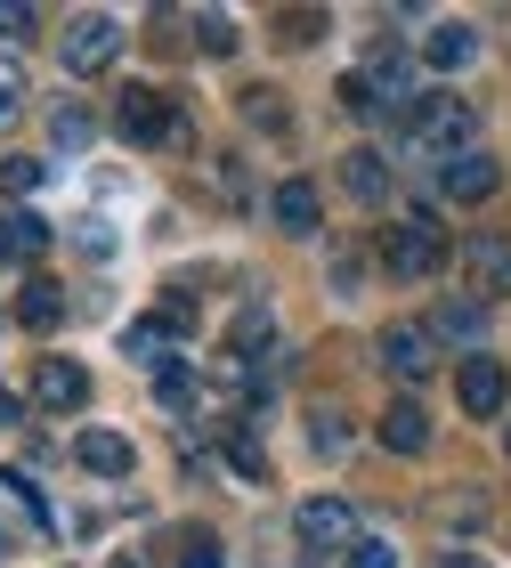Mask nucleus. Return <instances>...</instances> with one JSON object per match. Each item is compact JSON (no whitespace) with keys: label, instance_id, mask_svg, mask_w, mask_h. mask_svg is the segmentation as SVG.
<instances>
[{"label":"nucleus","instance_id":"obj_16","mask_svg":"<svg viewBox=\"0 0 511 568\" xmlns=\"http://www.w3.org/2000/svg\"><path fill=\"white\" fill-rule=\"evenodd\" d=\"M0 252H9V261H41L49 252V220L41 212H9L0 220Z\"/></svg>","mask_w":511,"mask_h":568},{"label":"nucleus","instance_id":"obj_29","mask_svg":"<svg viewBox=\"0 0 511 568\" xmlns=\"http://www.w3.org/2000/svg\"><path fill=\"white\" fill-rule=\"evenodd\" d=\"M341 423H349V415H334V406L317 415V430H309V438H317V455H341V447H349V430H341Z\"/></svg>","mask_w":511,"mask_h":568},{"label":"nucleus","instance_id":"obj_20","mask_svg":"<svg viewBox=\"0 0 511 568\" xmlns=\"http://www.w3.org/2000/svg\"><path fill=\"white\" fill-rule=\"evenodd\" d=\"M341 568H398V545L390 536H357V545L341 552Z\"/></svg>","mask_w":511,"mask_h":568},{"label":"nucleus","instance_id":"obj_4","mask_svg":"<svg viewBox=\"0 0 511 568\" xmlns=\"http://www.w3.org/2000/svg\"><path fill=\"white\" fill-rule=\"evenodd\" d=\"M293 536H300V552H349L357 545V511L341 496H309L293 511Z\"/></svg>","mask_w":511,"mask_h":568},{"label":"nucleus","instance_id":"obj_18","mask_svg":"<svg viewBox=\"0 0 511 568\" xmlns=\"http://www.w3.org/2000/svg\"><path fill=\"white\" fill-rule=\"evenodd\" d=\"M268 349H276V333H268V308H244V317L227 325V357H252V366H260Z\"/></svg>","mask_w":511,"mask_h":568},{"label":"nucleus","instance_id":"obj_24","mask_svg":"<svg viewBox=\"0 0 511 568\" xmlns=\"http://www.w3.org/2000/svg\"><path fill=\"white\" fill-rule=\"evenodd\" d=\"M155 398H163V406H187V398H195V374L178 366V357H171V366L155 374Z\"/></svg>","mask_w":511,"mask_h":568},{"label":"nucleus","instance_id":"obj_19","mask_svg":"<svg viewBox=\"0 0 511 568\" xmlns=\"http://www.w3.org/2000/svg\"><path fill=\"white\" fill-rule=\"evenodd\" d=\"M41 179H49V163H41V154H9V163H0V195H9V203H24V195L41 187Z\"/></svg>","mask_w":511,"mask_h":568},{"label":"nucleus","instance_id":"obj_28","mask_svg":"<svg viewBox=\"0 0 511 568\" xmlns=\"http://www.w3.org/2000/svg\"><path fill=\"white\" fill-rule=\"evenodd\" d=\"M163 333H195V293H163Z\"/></svg>","mask_w":511,"mask_h":568},{"label":"nucleus","instance_id":"obj_33","mask_svg":"<svg viewBox=\"0 0 511 568\" xmlns=\"http://www.w3.org/2000/svg\"><path fill=\"white\" fill-rule=\"evenodd\" d=\"M178 568H219V545H212V536H195V552L178 560Z\"/></svg>","mask_w":511,"mask_h":568},{"label":"nucleus","instance_id":"obj_6","mask_svg":"<svg viewBox=\"0 0 511 568\" xmlns=\"http://www.w3.org/2000/svg\"><path fill=\"white\" fill-rule=\"evenodd\" d=\"M114 58H122V17H106V9L73 17V33H65V65H73V73H106Z\"/></svg>","mask_w":511,"mask_h":568},{"label":"nucleus","instance_id":"obj_22","mask_svg":"<svg viewBox=\"0 0 511 568\" xmlns=\"http://www.w3.org/2000/svg\"><path fill=\"white\" fill-rule=\"evenodd\" d=\"M439 333L471 342V333H479V301H447V308H439V325H430V342H439Z\"/></svg>","mask_w":511,"mask_h":568},{"label":"nucleus","instance_id":"obj_27","mask_svg":"<svg viewBox=\"0 0 511 568\" xmlns=\"http://www.w3.org/2000/svg\"><path fill=\"white\" fill-rule=\"evenodd\" d=\"M90 131H98L90 106H58V146H90Z\"/></svg>","mask_w":511,"mask_h":568},{"label":"nucleus","instance_id":"obj_13","mask_svg":"<svg viewBox=\"0 0 511 568\" xmlns=\"http://www.w3.org/2000/svg\"><path fill=\"white\" fill-rule=\"evenodd\" d=\"M479 58V33H471V24H430V33H422V65L430 73H463Z\"/></svg>","mask_w":511,"mask_h":568},{"label":"nucleus","instance_id":"obj_8","mask_svg":"<svg viewBox=\"0 0 511 568\" xmlns=\"http://www.w3.org/2000/svg\"><path fill=\"white\" fill-rule=\"evenodd\" d=\"M430 357H439V342H430V325H381V366H390L398 382H422Z\"/></svg>","mask_w":511,"mask_h":568},{"label":"nucleus","instance_id":"obj_7","mask_svg":"<svg viewBox=\"0 0 511 568\" xmlns=\"http://www.w3.org/2000/svg\"><path fill=\"white\" fill-rule=\"evenodd\" d=\"M33 406H41V415H82V406H90V374L73 366V357H41Z\"/></svg>","mask_w":511,"mask_h":568},{"label":"nucleus","instance_id":"obj_32","mask_svg":"<svg viewBox=\"0 0 511 568\" xmlns=\"http://www.w3.org/2000/svg\"><path fill=\"white\" fill-rule=\"evenodd\" d=\"M252 122H260V131H276V122H285V106H276V90H252Z\"/></svg>","mask_w":511,"mask_h":568},{"label":"nucleus","instance_id":"obj_25","mask_svg":"<svg viewBox=\"0 0 511 568\" xmlns=\"http://www.w3.org/2000/svg\"><path fill=\"white\" fill-rule=\"evenodd\" d=\"M24 114V73H17V58H0V122H17Z\"/></svg>","mask_w":511,"mask_h":568},{"label":"nucleus","instance_id":"obj_9","mask_svg":"<svg viewBox=\"0 0 511 568\" xmlns=\"http://www.w3.org/2000/svg\"><path fill=\"white\" fill-rule=\"evenodd\" d=\"M439 187H447V203H488L495 195V154H454V163H439Z\"/></svg>","mask_w":511,"mask_h":568},{"label":"nucleus","instance_id":"obj_35","mask_svg":"<svg viewBox=\"0 0 511 568\" xmlns=\"http://www.w3.org/2000/svg\"><path fill=\"white\" fill-rule=\"evenodd\" d=\"M0 423H17V390H9V382H0Z\"/></svg>","mask_w":511,"mask_h":568},{"label":"nucleus","instance_id":"obj_10","mask_svg":"<svg viewBox=\"0 0 511 568\" xmlns=\"http://www.w3.org/2000/svg\"><path fill=\"white\" fill-rule=\"evenodd\" d=\"M73 455H82L90 479H131V463H139V447L122 430H82V447H73Z\"/></svg>","mask_w":511,"mask_h":568},{"label":"nucleus","instance_id":"obj_26","mask_svg":"<svg viewBox=\"0 0 511 568\" xmlns=\"http://www.w3.org/2000/svg\"><path fill=\"white\" fill-rule=\"evenodd\" d=\"M285 41H293V49L325 41V9H293V17H285Z\"/></svg>","mask_w":511,"mask_h":568},{"label":"nucleus","instance_id":"obj_31","mask_svg":"<svg viewBox=\"0 0 511 568\" xmlns=\"http://www.w3.org/2000/svg\"><path fill=\"white\" fill-rule=\"evenodd\" d=\"M122 349H131V357H146V366H155V349H163V325H131V333H122Z\"/></svg>","mask_w":511,"mask_h":568},{"label":"nucleus","instance_id":"obj_36","mask_svg":"<svg viewBox=\"0 0 511 568\" xmlns=\"http://www.w3.org/2000/svg\"><path fill=\"white\" fill-rule=\"evenodd\" d=\"M106 568H139V560H106Z\"/></svg>","mask_w":511,"mask_h":568},{"label":"nucleus","instance_id":"obj_2","mask_svg":"<svg viewBox=\"0 0 511 568\" xmlns=\"http://www.w3.org/2000/svg\"><path fill=\"white\" fill-rule=\"evenodd\" d=\"M415 139L430 146V163H454V154H471V139H479V106L454 98V90H430L415 106Z\"/></svg>","mask_w":511,"mask_h":568},{"label":"nucleus","instance_id":"obj_14","mask_svg":"<svg viewBox=\"0 0 511 568\" xmlns=\"http://www.w3.org/2000/svg\"><path fill=\"white\" fill-rule=\"evenodd\" d=\"M17 317L33 325V333H58L65 325V293L49 276H24V293H17Z\"/></svg>","mask_w":511,"mask_h":568},{"label":"nucleus","instance_id":"obj_3","mask_svg":"<svg viewBox=\"0 0 511 568\" xmlns=\"http://www.w3.org/2000/svg\"><path fill=\"white\" fill-rule=\"evenodd\" d=\"M381 268H390L398 284H430L447 268V236H439V227H422V220L381 227Z\"/></svg>","mask_w":511,"mask_h":568},{"label":"nucleus","instance_id":"obj_5","mask_svg":"<svg viewBox=\"0 0 511 568\" xmlns=\"http://www.w3.org/2000/svg\"><path fill=\"white\" fill-rule=\"evenodd\" d=\"M454 398H463V415H471V423H495V415H503V398H511V374L495 366L488 349H471L463 366H454Z\"/></svg>","mask_w":511,"mask_h":568},{"label":"nucleus","instance_id":"obj_1","mask_svg":"<svg viewBox=\"0 0 511 568\" xmlns=\"http://www.w3.org/2000/svg\"><path fill=\"white\" fill-rule=\"evenodd\" d=\"M114 131L131 146H178V139H187V122H178V106L155 82H122L114 90Z\"/></svg>","mask_w":511,"mask_h":568},{"label":"nucleus","instance_id":"obj_17","mask_svg":"<svg viewBox=\"0 0 511 568\" xmlns=\"http://www.w3.org/2000/svg\"><path fill=\"white\" fill-rule=\"evenodd\" d=\"M471 284H479V293H511V244H495V236H479L471 244Z\"/></svg>","mask_w":511,"mask_h":568},{"label":"nucleus","instance_id":"obj_21","mask_svg":"<svg viewBox=\"0 0 511 568\" xmlns=\"http://www.w3.org/2000/svg\"><path fill=\"white\" fill-rule=\"evenodd\" d=\"M227 463H236L244 479H268V455H260V438H252V430H227Z\"/></svg>","mask_w":511,"mask_h":568},{"label":"nucleus","instance_id":"obj_12","mask_svg":"<svg viewBox=\"0 0 511 568\" xmlns=\"http://www.w3.org/2000/svg\"><path fill=\"white\" fill-rule=\"evenodd\" d=\"M268 212H276V227H285V236H317L325 203H317V187H309V179H285V187L268 195Z\"/></svg>","mask_w":511,"mask_h":568},{"label":"nucleus","instance_id":"obj_34","mask_svg":"<svg viewBox=\"0 0 511 568\" xmlns=\"http://www.w3.org/2000/svg\"><path fill=\"white\" fill-rule=\"evenodd\" d=\"M439 568H495V560H488V552H447Z\"/></svg>","mask_w":511,"mask_h":568},{"label":"nucleus","instance_id":"obj_23","mask_svg":"<svg viewBox=\"0 0 511 568\" xmlns=\"http://www.w3.org/2000/svg\"><path fill=\"white\" fill-rule=\"evenodd\" d=\"M195 41L212 49V58H227V49H236V24H227L219 9H203V17H195Z\"/></svg>","mask_w":511,"mask_h":568},{"label":"nucleus","instance_id":"obj_15","mask_svg":"<svg viewBox=\"0 0 511 568\" xmlns=\"http://www.w3.org/2000/svg\"><path fill=\"white\" fill-rule=\"evenodd\" d=\"M341 187H349L357 203H381V195H390V171H381V154H374V146L341 154Z\"/></svg>","mask_w":511,"mask_h":568},{"label":"nucleus","instance_id":"obj_30","mask_svg":"<svg viewBox=\"0 0 511 568\" xmlns=\"http://www.w3.org/2000/svg\"><path fill=\"white\" fill-rule=\"evenodd\" d=\"M33 24H41V9H24V0H0V33H9V41H24Z\"/></svg>","mask_w":511,"mask_h":568},{"label":"nucleus","instance_id":"obj_11","mask_svg":"<svg viewBox=\"0 0 511 568\" xmlns=\"http://www.w3.org/2000/svg\"><path fill=\"white\" fill-rule=\"evenodd\" d=\"M374 430H381V447H390V455H422V447H430V415H422L415 398H390Z\"/></svg>","mask_w":511,"mask_h":568}]
</instances>
